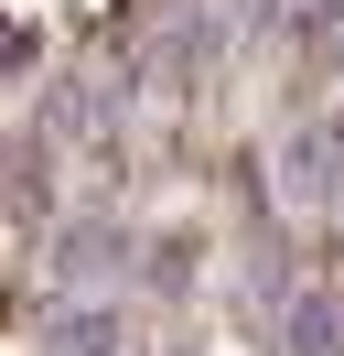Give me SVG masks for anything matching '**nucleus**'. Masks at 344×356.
Returning <instances> with one entry per match:
<instances>
[{
    "instance_id": "nucleus-5",
    "label": "nucleus",
    "mask_w": 344,
    "mask_h": 356,
    "mask_svg": "<svg viewBox=\"0 0 344 356\" xmlns=\"http://www.w3.org/2000/svg\"><path fill=\"white\" fill-rule=\"evenodd\" d=\"M291 22H301V44H322V54H344V0H301Z\"/></svg>"
},
{
    "instance_id": "nucleus-4",
    "label": "nucleus",
    "mask_w": 344,
    "mask_h": 356,
    "mask_svg": "<svg viewBox=\"0 0 344 356\" xmlns=\"http://www.w3.org/2000/svg\"><path fill=\"white\" fill-rule=\"evenodd\" d=\"M291 356H344V313L322 302V291H301V302H291Z\"/></svg>"
},
{
    "instance_id": "nucleus-1",
    "label": "nucleus",
    "mask_w": 344,
    "mask_h": 356,
    "mask_svg": "<svg viewBox=\"0 0 344 356\" xmlns=\"http://www.w3.org/2000/svg\"><path fill=\"white\" fill-rule=\"evenodd\" d=\"M334 195H344V119H301L280 140V205L291 216H322Z\"/></svg>"
},
{
    "instance_id": "nucleus-2",
    "label": "nucleus",
    "mask_w": 344,
    "mask_h": 356,
    "mask_svg": "<svg viewBox=\"0 0 344 356\" xmlns=\"http://www.w3.org/2000/svg\"><path fill=\"white\" fill-rule=\"evenodd\" d=\"M43 356H140V324H129V302H64L43 324Z\"/></svg>"
},
{
    "instance_id": "nucleus-3",
    "label": "nucleus",
    "mask_w": 344,
    "mask_h": 356,
    "mask_svg": "<svg viewBox=\"0 0 344 356\" xmlns=\"http://www.w3.org/2000/svg\"><path fill=\"white\" fill-rule=\"evenodd\" d=\"M215 44H226V22H215V11H194V22L162 44V76H172V87H194V76L215 65Z\"/></svg>"
}]
</instances>
